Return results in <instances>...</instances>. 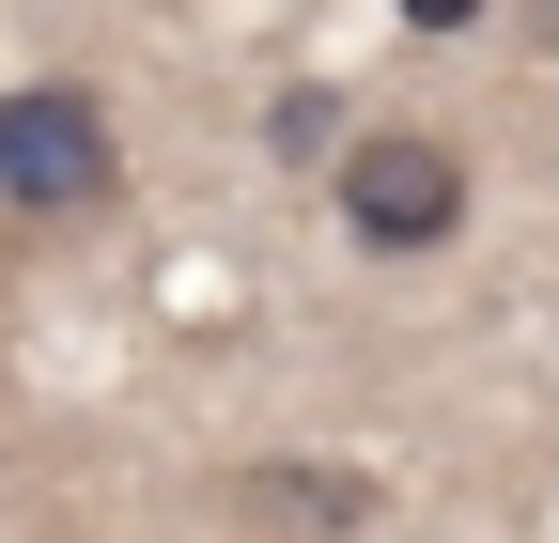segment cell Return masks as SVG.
Listing matches in <instances>:
<instances>
[{
    "label": "cell",
    "mask_w": 559,
    "mask_h": 543,
    "mask_svg": "<svg viewBox=\"0 0 559 543\" xmlns=\"http://www.w3.org/2000/svg\"><path fill=\"white\" fill-rule=\"evenodd\" d=\"M218 512L264 528V543H358V528H373V466H311V450H280V466H234Z\"/></svg>",
    "instance_id": "obj_3"
},
{
    "label": "cell",
    "mask_w": 559,
    "mask_h": 543,
    "mask_svg": "<svg viewBox=\"0 0 559 543\" xmlns=\"http://www.w3.org/2000/svg\"><path fill=\"white\" fill-rule=\"evenodd\" d=\"M326 202H342V233H358L373 264H419V249L466 233L481 171H466V141H436V124H358V141L326 156Z\"/></svg>",
    "instance_id": "obj_2"
},
{
    "label": "cell",
    "mask_w": 559,
    "mask_h": 543,
    "mask_svg": "<svg viewBox=\"0 0 559 543\" xmlns=\"http://www.w3.org/2000/svg\"><path fill=\"white\" fill-rule=\"evenodd\" d=\"M513 32H528V62L559 79V0H513Z\"/></svg>",
    "instance_id": "obj_5"
},
{
    "label": "cell",
    "mask_w": 559,
    "mask_h": 543,
    "mask_svg": "<svg viewBox=\"0 0 559 543\" xmlns=\"http://www.w3.org/2000/svg\"><path fill=\"white\" fill-rule=\"evenodd\" d=\"M264 124H280V156H311V171H326V124H342V109H326V94H280Z\"/></svg>",
    "instance_id": "obj_4"
},
{
    "label": "cell",
    "mask_w": 559,
    "mask_h": 543,
    "mask_svg": "<svg viewBox=\"0 0 559 543\" xmlns=\"http://www.w3.org/2000/svg\"><path fill=\"white\" fill-rule=\"evenodd\" d=\"M124 202V124L79 79H16L0 94V233H79Z\"/></svg>",
    "instance_id": "obj_1"
},
{
    "label": "cell",
    "mask_w": 559,
    "mask_h": 543,
    "mask_svg": "<svg viewBox=\"0 0 559 543\" xmlns=\"http://www.w3.org/2000/svg\"><path fill=\"white\" fill-rule=\"evenodd\" d=\"M404 32H481V0H404Z\"/></svg>",
    "instance_id": "obj_6"
}]
</instances>
